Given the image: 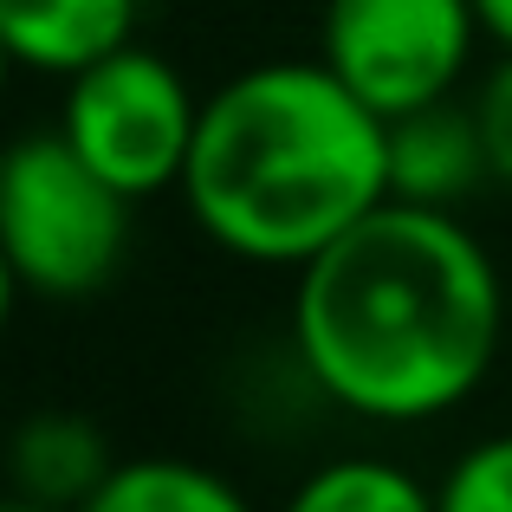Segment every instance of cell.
<instances>
[{
  "mask_svg": "<svg viewBox=\"0 0 512 512\" xmlns=\"http://www.w3.org/2000/svg\"><path fill=\"white\" fill-rule=\"evenodd\" d=\"M500 338V266L454 208L383 201L292 273V370L318 402L376 428L441 422L474 402Z\"/></svg>",
  "mask_w": 512,
  "mask_h": 512,
  "instance_id": "6da1fadb",
  "label": "cell"
},
{
  "mask_svg": "<svg viewBox=\"0 0 512 512\" xmlns=\"http://www.w3.org/2000/svg\"><path fill=\"white\" fill-rule=\"evenodd\" d=\"M182 208L240 266L299 273L389 201V124L325 59H266L201 98Z\"/></svg>",
  "mask_w": 512,
  "mask_h": 512,
  "instance_id": "7a4b0ae2",
  "label": "cell"
},
{
  "mask_svg": "<svg viewBox=\"0 0 512 512\" xmlns=\"http://www.w3.org/2000/svg\"><path fill=\"white\" fill-rule=\"evenodd\" d=\"M130 208L137 201L104 182L72 143L52 130L7 143L0 175V247L13 273L39 299H91L117 279L130 253Z\"/></svg>",
  "mask_w": 512,
  "mask_h": 512,
  "instance_id": "3957f363",
  "label": "cell"
},
{
  "mask_svg": "<svg viewBox=\"0 0 512 512\" xmlns=\"http://www.w3.org/2000/svg\"><path fill=\"white\" fill-rule=\"evenodd\" d=\"M201 130V98L156 46L130 39L124 52L65 78L59 137L130 201L182 188L188 150Z\"/></svg>",
  "mask_w": 512,
  "mask_h": 512,
  "instance_id": "277c9868",
  "label": "cell"
},
{
  "mask_svg": "<svg viewBox=\"0 0 512 512\" xmlns=\"http://www.w3.org/2000/svg\"><path fill=\"white\" fill-rule=\"evenodd\" d=\"M480 39L474 0H325L318 13V59L383 124L461 98Z\"/></svg>",
  "mask_w": 512,
  "mask_h": 512,
  "instance_id": "5b68a950",
  "label": "cell"
},
{
  "mask_svg": "<svg viewBox=\"0 0 512 512\" xmlns=\"http://www.w3.org/2000/svg\"><path fill=\"white\" fill-rule=\"evenodd\" d=\"M493 182L487 143H480L474 104L441 98L409 117H389V201H415V208H454Z\"/></svg>",
  "mask_w": 512,
  "mask_h": 512,
  "instance_id": "8992f818",
  "label": "cell"
},
{
  "mask_svg": "<svg viewBox=\"0 0 512 512\" xmlns=\"http://www.w3.org/2000/svg\"><path fill=\"white\" fill-rule=\"evenodd\" d=\"M143 0H0V46L13 65L78 78L137 39Z\"/></svg>",
  "mask_w": 512,
  "mask_h": 512,
  "instance_id": "52a82bcc",
  "label": "cell"
},
{
  "mask_svg": "<svg viewBox=\"0 0 512 512\" xmlns=\"http://www.w3.org/2000/svg\"><path fill=\"white\" fill-rule=\"evenodd\" d=\"M117 454L91 415L78 409H33L13 422L7 435V480L13 493L52 506V512H78L91 493L111 480Z\"/></svg>",
  "mask_w": 512,
  "mask_h": 512,
  "instance_id": "ba28073f",
  "label": "cell"
},
{
  "mask_svg": "<svg viewBox=\"0 0 512 512\" xmlns=\"http://www.w3.org/2000/svg\"><path fill=\"white\" fill-rule=\"evenodd\" d=\"M78 512H253L227 474L188 454H130Z\"/></svg>",
  "mask_w": 512,
  "mask_h": 512,
  "instance_id": "9c48e42d",
  "label": "cell"
},
{
  "mask_svg": "<svg viewBox=\"0 0 512 512\" xmlns=\"http://www.w3.org/2000/svg\"><path fill=\"white\" fill-rule=\"evenodd\" d=\"M279 512H441V506L435 487L409 467L376 461V454H338V461L312 467Z\"/></svg>",
  "mask_w": 512,
  "mask_h": 512,
  "instance_id": "30bf717a",
  "label": "cell"
},
{
  "mask_svg": "<svg viewBox=\"0 0 512 512\" xmlns=\"http://www.w3.org/2000/svg\"><path fill=\"white\" fill-rule=\"evenodd\" d=\"M441 512H512V428L474 441L448 461V474L435 480Z\"/></svg>",
  "mask_w": 512,
  "mask_h": 512,
  "instance_id": "8fae6325",
  "label": "cell"
},
{
  "mask_svg": "<svg viewBox=\"0 0 512 512\" xmlns=\"http://www.w3.org/2000/svg\"><path fill=\"white\" fill-rule=\"evenodd\" d=\"M474 124H480V143H487V169L493 182L512 188V52H500V59L480 72L474 85Z\"/></svg>",
  "mask_w": 512,
  "mask_h": 512,
  "instance_id": "7c38bea8",
  "label": "cell"
},
{
  "mask_svg": "<svg viewBox=\"0 0 512 512\" xmlns=\"http://www.w3.org/2000/svg\"><path fill=\"white\" fill-rule=\"evenodd\" d=\"M474 13H480V33H487V46L512 52V0H474Z\"/></svg>",
  "mask_w": 512,
  "mask_h": 512,
  "instance_id": "4fadbf2b",
  "label": "cell"
},
{
  "mask_svg": "<svg viewBox=\"0 0 512 512\" xmlns=\"http://www.w3.org/2000/svg\"><path fill=\"white\" fill-rule=\"evenodd\" d=\"M20 273H13V260H7V247H0V331H7V318H13V305H20Z\"/></svg>",
  "mask_w": 512,
  "mask_h": 512,
  "instance_id": "5bb4252c",
  "label": "cell"
},
{
  "mask_svg": "<svg viewBox=\"0 0 512 512\" xmlns=\"http://www.w3.org/2000/svg\"><path fill=\"white\" fill-rule=\"evenodd\" d=\"M0 512H52V506H39V500H26V493H0Z\"/></svg>",
  "mask_w": 512,
  "mask_h": 512,
  "instance_id": "9a60e30c",
  "label": "cell"
},
{
  "mask_svg": "<svg viewBox=\"0 0 512 512\" xmlns=\"http://www.w3.org/2000/svg\"><path fill=\"white\" fill-rule=\"evenodd\" d=\"M7 72H13V59H7V46H0V98H7Z\"/></svg>",
  "mask_w": 512,
  "mask_h": 512,
  "instance_id": "2e32d148",
  "label": "cell"
},
{
  "mask_svg": "<svg viewBox=\"0 0 512 512\" xmlns=\"http://www.w3.org/2000/svg\"><path fill=\"white\" fill-rule=\"evenodd\" d=\"M0 175H7V150H0Z\"/></svg>",
  "mask_w": 512,
  "mask_h": 512,
  "instance_id": "e0dca14e",
  "label": "cell"
}]
</instances>
